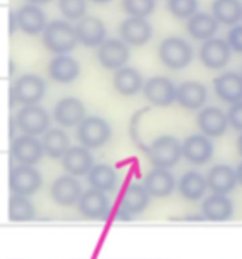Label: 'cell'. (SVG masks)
<instances>
[{
  "instance_id": "1",
  "label": "cell",
  "mask_w": 242,
  "mask_h": 259,
  "mask_svg": "<svg viewBox=\"0 0 242 259\" xmlns=\"http://www.w3.org/2000/svg\"><path fill=\"white\" fill-rule=\"evenodd\" d=\"M76 29L66 22H50L44 29L43 42L46 48L55 54L63 55L73 51L78 44Z\"/></svg>"
},
{
  "instance_id": "2",
  "label": "cell",
  "mask_w": 242,
  "mask_h": 259,
  "mask_svg": "<svg viewBox=\"0 0 242 259\" xmlns=\"http://www.w3.org/2000/svg\"><path fill=\"white\" fill-rule=\"evenodd\" d=\"M148 155L154 167L171 168L175 166L183 155V145L176 137L163 136L150 145Z\"/></svg>"
},
{
  "instance_id": "3",
  "label": "cell",
  "mask_w": 242,
  "mask_h": 259,
  "mask_svg": "<svg viewBox=\"0 0 242 259\" xmlns=\"http://www.w3.org/2000/svg\"><path fill=\"white\" fill-rule=\"evenodd\" d=\"M159 57L168 68L181 70L190 64L193 57L192 48L179 37H170L160 45Z\"/></svg>"
},
{
  "instance_id": "4",
  "label": "cell",
  "mask_w": 242,
  "mask_h": 259,
  "mask_svg": "<svg viewBox=\"0 0 242 259\" xmlns=\"http://www.w3.org/2000/svg\"><path fill=\"white\" fill-rule=\"evenodd\" d=\"M78 138L87 149H99L109 141L112 129L105 119L99 116L86 117L78 124Z\"/></svg>"
},
{
  "instance_id": "5",
  "label": "cell",
  "mask_w": 242,
  "mask_h": 259,
  "mask_svg": "<svg viewBox=\"0 0 242 259\" xmlns=\"http://www.w3.org/2000/svg\"><path fill=\"white\" fill-rule=\"evenodd\" d=\"M50 115L38 105H25L16 115L15 122L25 135L38 137L46 133L50 126Z\"/></svg>"
},
{
  "instance_id": "6",
  "label": "cell",
  "mask_w": 242,
  "mask_h": 259,
  "mask_svg": "<svg viewBox=\"0 0 242 259\" xmlns=\"http://www.w3.org/2000/svg\"><path fill=\"white\" fill-rule=\"evenodd\" d=\"M42 176L32 166L20 165L11 169L9 184L15 194L29 197L35 194L42 186Z\"/></svg>"
},
{
  "instance_id": "7",
  "label": "cell",
  "mask_w": 242,
  "mask_h": 259,
  "mask_svg": "<svg viewBox=\"0 0 242 259\" xmlns=\"http://www.w3.org/2000/svg\"><path fill=\"white\" fill-rule=\"evenodd\" d=\"M44 152L42 142L29 135L16 137L11 144V154L20 165H35L43 157Z\"/></svg>"
},
{
  "instance_id": "8",
  "label": "cell",
  "mask_w": 242,
  "mask_h": 259,
  "mask_svg": "<svg viewBox=\"0 0 242 259\" xmlns=\"http://www.w3.org/2000/svg\"><path fill=\"white\" fill-rule=\"evenodd\" d=\"M144 95L150 103L157 107H168L176 101L177 88L171 79L156 76L150 78L144 87Z\"/></svg>"
},
{
  "instance_id": "9",
  "label": "cell",
  "mask_w": 242,
  "mask_h": 259,
  "mask_svg": "<svg viewBox=\"0 0 242 259\" xmlns=\"http://www.w3.org/2000/svg\"><path fill=\"white\" fill-rule=\"evenodd\" d=\"M14 90L18 102L23 105H34L43 99L46 83L37 75L26 74L17 79Z\"/></svg>"
},
{
  "instance_id": "10",
  "label": "cell",
  "mask_w": 242,
  "mask_h": 259,
  "mask_svg": "<svg viewBox=\"0 0 242 259\" xmlns=\"http://www.w3.org/2000/svg\"><path fill=\"white\" fill-rule=\"evenodd\" d=\"M98 58L100 64L106 69H120L130 59V50L128 46L120 40H107L100 45Z\"/></svg>"
},
{
  "instance_id": "11",
  "label": "cell",
  "mask_w": 242,
  "mask_h": 259,
  "mask_svg": "<svg viewBox=\"0 0 242 259\" xmlns=\"http://www.w3.org/2000/svg\"><path fill=\"white\" fill-rule=\"evenodd\" d=\"M85 104L74 97H68L61 100L53 110L55 121L65 128L77 126L85 119Z\"/></svg>"
},
{
  "instance_id": "12",
  "label": "cell",
  "mask_w": 242,
  "mask_h": 259,
  "mask_svg": "<svg viewBox=\"0 0 242 259\" xmlns=\"http://www.w3.org/2000/svg\"><path fill=\"white\" fill-rule=\"evenodd\" d=\"M199 57L206 67L209 69H221L227 65L231 58L229 44L221 39H209L203 45Z\"/></svg>"
},
{
  "instance_id": "13",
  "label": "cell",
  "mask_w": 242,
  "mask_h": 259,
  "mask_svg": "<svg viewBox=\"0 0 242 259\" xmlns=\"http://www.w3.org/2000/svg\"><path fill=\"white\" fill-rule=\"evenodd\" d=\"M83 195L82 186L70 175L59 177L51 187V196L54 202L62 206H71L78 202Z\"/></svg>"
},
{
  "instance_id": "14",
  "label": "cell",
  "mask_w": 242,
  "mask_h": 259,
  "mask_svg": "<svg viewBox=\"0 0 242 259\" xmlns=\"http://www.w3.org/2000/svg\"><path fill=\"white\" fill-rule=\"evenodd\" d=\"M119 33L126 43L141 47L150 41L152 36V28L145 19L133 16L121 23Z\"/></svg>"
},
{
  "instance_id": "15",
  "label": "cell",
  "mask_w": 242,
  "mask_h": 259,
  "mask_svg": "<svg viewBox=\"0 0 242 259\" xmlns=\"http://www.w3.org/2000/svg\"><path fill=\"white\" fill-rule=\"evenodd\" d=\"M78 203L80 214L90 220L104 219L110 209V203L104 192L95 188L82 195Z\"/></svg>"
},
{
  "instance_id": "16",
  "label": "cell",
  "mask_w": 242,
  "mask_h": 259,
  "mask_svg": "<svg viewBox=\"0 0 242 259\" xmlns=\"http://www.w3.org/2000/svg\"><path fill=\"white\" fill-rule=\"evenodd\" d=\"M78 41L87 48H96L103 43L106 28L103 22L95 16H86L76 28Z\"/></svg>"
},
{
  "instance_id": "17",
  "label": "cell",
  "mask_w": 242,
  "mask_h": 259,
  "mask_svg": "<svg viewBox=\"0 0 242 259\" xmlns=\"http://www.w3.org/2000/svg\"><path fill=\"white\" fill-rule=\"evenodd\" d=\"M144 186L150 196L155 198H166L173 192L176 181L168 168L155 167L147 174Z\"/></svg>"
},
{
  "instance_id": "18",
  "label": "cell",
  "mask_w": 242,
  "mask_h": 259,
  "mask_svg": "<svg viewBox=\"0 0 242 259\" xmlns=\"http://www.w3.org/2000/svg\"><path fill=\"white\" fill-rule=\"evenodd\" d=\"M64 170L72 176L88 174L94 166V158L86 147H72L63 157Z\"/></svg>"
},
{
  "instance_id": "19",
  "label": "cell",
  "mask_w": 242,
  "mask_h": 259,
  "mask_svg": "<svg viewBox=\"0 0 242 259\" xmlns=\"http://www.w3.org/2000/svg\"><path fill=\"white\" fill-rule=\"evenodd\" d=\"M213 145L205 136L194 135L183 143V155L194 165H204L213 155Z\"/></svg>"
},
{
  "instance_id": "20",
  "label": "cell",
  "mask_w": 242,
  "mask_h": 259,
  "mask_svg": "<svg viewBox=\"0 0 242 259\" xmlns=\"http://www.w3.org/2000/svg\"><path fill=\"white\" fill-rule=\"evenodd\" d=\"M197 122L207 137H221L227 130V116L221 109L216 107L204 109L198 115Z\"/></svg>"
},
{
  "instance_id": "21",
  "label": "cell",
  "mask_w": 242,
  "mask_h": 259,
  "mask_svg": "<svg viewBox=\"0 0 242 259\" xmlns=\"http://www.w3.org/2000/svg\"><path fill=\"white\" fill-rule=\"evenodd\" d=\"M206 87L199 81H185L177 88L176 101L183 108L188 110L199 109L207 101Z\"/></svg>"
},
{
  "instance_id": "22",
  "label": "cell",
  "mask_w": 242,
  "mask_h": 259,
  "mask_svg": "<svg viewBox=\"0 0 242 259\" xmlns=\"http://www.w3.org/2000/svg\"><path fill=\"white\" fill-rule=\"evenodd\" d=\"M207 181V186L215 194L225 195L234 189L237 177L231 166L217 165L208 173Z\"/></svg>"
},
{
  "instance_id": "23",
  "label": "cell",
  "mask_w": 242,
  "mask_h": 259,
  "mask_svg": "<svg viewBox=\"0 0 242 259\" xmlns=\"http://www.w3.org/2000/svg\"><path fill=\"white\" fill-rule=\"evenodd\" d=\"M214 87L222 101L230 103L242 101V77L235 73H225L214 79Z\"/></svg>"
},
{
  "instance_id": "24",
  "label": "cell",
  "mask_w": 242,
  "mask_h": 259,
  "mask_svg": "<svg viewBox=\"0 0 242 259\" xmlns=\"http://www.w3.org/2000/svg\"><path fill=\"white\" fill-rule=\"evenodd\" d=\"M16 18L22 31L29 35L38 34L47 27L46 15L35 5H26L20 8L16 14Z\"/></svg>"
},
{
  "instance_id": "25",
  "label": "cell",
  "mask_w": 242,
  "mask_h": 259,
  "mask_svg": "<svg viewBox=\"0 0 242 259\" xmlns=\"http://www.w3.org/2000/svg\"><path fill=\"white\" fill-rule=\"evenodd\" d=\"M50 77L60 83H70L79 75L78 63L70 56L60 55L50 62Z\"/></svg>"
},
{
  "instance_id": "26",
  "label": "cell",
  "mask_w": 242,
  "mask_h": 259,
  "mask_svg": "<svg viewBox=\"0 0 242 259\" xmlns=\"http://www.w3.org/2000/svg\"><path fill=\"white\" fill-rule=\"evenodd\" d=\"M201 211L204 217L210 222H225L233 215V204L224 195L215 194L204 202Z\"/></svg>"
},
{
  "instance_id": "27",
  "label": "cell",
  "mask_w": 242,
  "mask_h": 259,
  "mask_svg": "<svg viewBox=\"0 0 242 259\" xmlns=\"http://www.w3.org/2000/svg\"><path fill=\"white\" fill-rule=\"evenodd\" d=\"M150 193L145 186L138 184L130 185L122 197L121 207L132 216L142 213L150 203Z\"/></svg>"
},
{
  "instance_id": "28",
  "label": "cell",
  "mask_w": 242,
  "mask_h": 259,
  "mask_svg": "<svg viewBox=\"0 0 242 259\" xmlns=\"http://www.w3.org/2000/svg\"><path fill=\"white\" fill-rule=\"evenodd\" d=\"M42 146L45 153L50 158H63L69 149L70 139L63 130L53 128L44 134Z\"/></svg>"
},
{
  "instance_id": "29",
  "label": "cell",
  "mask_w": 242,
  "mask_h": 259,
  "mask_svg": "<svg viewBox=\"0 0 242 259\" xmlns=\"http://www.w3.org/2000/svg\"><path fill=\"white\" fill-rule=\"evenodd\" d=\"M113 83L115 90L123 96H134L143 87L142 76L133 67H122L114 73Z\"/></svg>"
},
{
  "instance_id": "30",
  "label": "cell",
  "mask_w": 242,
  "mask_h": 259,
  "mask_svg": "<svg viewBox=\"0 0 242 259\" xmlns=\"http://www.w3.org/2000/svg\"><path fill=\"white\" fill-rule=\"evenodd\" d=\"M219 29V21L207 14H195L187 23L188 33L197 40H209Z\"/></svg>"
},
{
  "instance_id": "31",
  "label": "cell",
  "mask_w": 242,
  "mask_h": 259,
  "mask_svg": "<svg viewBox=\"0 0 242 259\" xmlns=\"http://www.w3.org/2000/svg\"><path fill=\"white\" fill-rule=\"evenodd\" d=\"M88 182L95 189L102 192H110L116 187L117 174L112 166L99 164L93 166L88 172Z\"/></svg>"
},
{
  "instance_id": "32",
  "label": "cell",
  "mask_w": 242,
  "mask_h": 259,
  "mask_svg": "<svg viewBox=\"0 0 242 259\" xmlns=\"http://www.w3.org/2000/svg\"><path fill=\"white\" fill-rule=\"evenodd\" d=\"M207 181L197 171H188L183 175L179 182V191L189 201H198L207 190Z\"/></svg>"
},
{
  "instance_id": "33",
  "label": "cell",
  "mask_w": 242,
  "mask_h": 259,
  "mask_svg": "<svg viewBox=\"0 0 242 259\" xmlns=\"http://www.w3.org/2000/svg\"><path fill=\"white\" fill-rule=\"evenodd\" d=\"M214 17L225 25H235L242 18V5L239 0H214Z\"/></svg>"
},
{
  "instance_id": "34",
  "label": "cell",
  "mask_w": 242,
  "mask_h": 259,
  "mask_svg": "<svg viewBox=\"0 0 242 259\" xmlns=\"http://www.w3.org/2000/svg\"><path fill=\"white\" fill-rule=\"evenodd\" d=\"M9 219L13 223H28L35 219V209L26 196L15 194L10 198Z\"/></svg>"
},
{
  "instance_id": "35",
  "label": "cell",
  "mask_w": 242,
  "mask_h": 259,
  "mask_svg": "<svg viewBox=\"0 0 242 259\" xmlns=\"http://www.w3.org/2000/svg\"><path fill=\"white\" fill-rule=\"evenodd\" d=\"M123 8L129 15L135 17H146L155 7L154 0H123Z\"/></svg>"
},
{
  "instance_id": "36",
  "label": "cell",
  "mask_w": 242,
  "mask_h": 259,
  "mask_svg": "<svg viewBox=\"0 0 242 259\" xmlns=\"http://www.w3.org/2000/svg\"><path fill=\"white\" fill-rule=\"evenodd\" d=\"M198 8L197 0H169L171 14L180 19L190 18Z\"/></svg>"
},
{
  "instance_id": "37",
  "label": "cell",
  "mask_w": 242,
  "mask_h": 259,
  "mask_svg": "<svg viewBox=\"0 0 242 259\" xmlns=\"http://www.w3.org/2000/svg\"><path fill=\"white\" fill-rule=\"evenodd\" d=\"M59 8L65 17L75 20L86 14V0H59Z\"/></svg>"
},
{
  "instance_id": "38",
  "label": "cell",
  "mask_w": 242,
  "mask_h": 259,
  "mask_svg": "<svg viewBox=\"0 0 242 259\" xmlns=\"http://www.w3.org/2000/svg\"><path fill=\"white\" fill-rule=\"evenodd\" d=\"M227 118L234 129L242 131V101L236 102L229 109Z\"/></svg>"
},
{
  "instance_id": "39",
  "label": "cell",
  "mask_w": 242,
  "mask_h": 259,
  "mask_svg": "<svg viewBox=\"0 0 242 259\" xmlns=\"http://www.w3.org/2000/svg\"><path fill=\"white\" fill-rule=\"evenodd\" d=\"M228 44L231 49L242 53V26H237L230 30L228 34Z\"/></svg>"
},
{
  "instance_id": "40",
  "label": "cell",
  "mask_w": 242,
  "mask_h": 259,
  "mask_svg": "<svg viewBox=\"0 0 242 259\" xmlns=\"http://www.w3.org/2000/svg\"><path fill=\"white\" fill-rule=\"evenodd\" d=\"M116 218H117V220H119V221L128 222V221H131L132 215H131L130 213H128L125 209L120 207V209H119V210L117 211V213H116Z\"/></svg>"
},
{
  "instance_id": "41",
  "label": "cell",
  "mask_w": 242,
  "mask_h": 259,
  "mask_svg": "<svg viewBox=\"0 0 242 259\" xmlns=\"http://www.w3.org/2000/svg\"><path fill=\"white\" fill-rule=\"evenodd\" d=\"M10 33L13 34V32L15 31L16 29V24H17V18H16V15H15L12 11L10 12Z\"/></svg>"
},
{
  "instance_id": "42",
  "label": "cell",
  "mask_w": 242,
  "mask_h": 259,
  "mask_svg": "<svg viewBox=\"0 0 242 259\" xmlns=\"http://www.w3.org/2000/svg\"><path fill=\"white\" fill-rule=\"evenodd\" d=\"M236 177H237V181L242 185V163L238 166V167H237Z\"/></svg>"
},
{
  "instance_id": "43",
  "label": "cell",
  "mask_w": 242,
  "mask_h": 259,
  "mask_svg": "<svg viewBox=\"0 0 242 259\" xmlns=\"http://www.w3.org/2000/svg\"><path fill=\"white\" fill-rule=\"evenodd\" d=\"M236 147H237V151L239 152V154L242 156V135L238 137L237 142H236Z\"/></svg>"
},
{
  "instance_id": "44",
  "label": "cell",
  "mask_w": 242,
  "mask_h": 259,
  "mask_svg": "<svg viewBox=\"0 0 242 259\" xmlns=\"http://www.w3.org/2000/svg\"><path fill=\"white\" fill-rule=\"evenodd\" d=\"M29 2L34 3V4H46L50 2V0H29Z\"/></svg>"
},
{
  "instance_id": "45",
  "label": "cell",
  "mask_w": 242,
  "mask_h": 259,
  "mask_svg": "<svg viewBox=\"0 0 242 259\" xmlns=\"http://www.w3.org/2000/svg\"><path fill=\"white\" fill-rule=\"evenodd\" d=\"M91 1L95 2V3H98V4H103V3H107V2H109L111 0H91Z\"/></svg>"
}]
</instances>
